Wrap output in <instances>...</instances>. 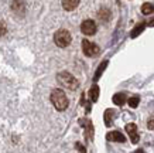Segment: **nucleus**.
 <instances>
[{
	"label": "nucleus",
	"instance_id": "f257e3e1",
	"mask_svg": "<svg viewBox=\"0 0 154 153\" xmlns=\"http://www.w3.org/2000/svg\"><path fill=\"white\" fill-rule=\"evenodd\" d=\"M51 102H52V105L55 107V109H58V111H65L66 108H68V104H69L65 92L58 88L54 89L51 92Z\"/></svg>",
	"mask_w": 154,
	"mask_h": 153
},
{
	"label": "nucleus",
	"instance_id": "f03ea898",
	"mask_svg": "<svg viewBox=\"0 0 154 153\" xmlns=\"http://www.w3.org/2000/svg\"><path fill=\"white\" fill-rule=\"evenodd\" d=\"M57 79H58V82H60L62 87H65V88L71 89V91H75V89L79 87L78 79L75 78L74 75H71L69 72H66V71L60 72V74L57 75Z\"/></svg>",
	"mask_w": 154,
	"mask_h": 153
},
{
	"label": "nucleus",
	"instance_id": "7ed1b4c3",
	"mask_svg": "<svg viewBox=\"0 0 154 153\" xmlns=\"http://www.w3.org/2000/svg\"><path fill=\"white\" fill-rule=\"evenodd\" d=\"M71 40H72V37H71V34L68 30H58V31L54 34V43H55L58 47H61V48H65V47L69 46Z\"/></svg>",
	"mask_w": 154,
	"mask_h": 153
},
{
	"label": "nucleus",
	"instance_id": "20e7f679",
	"mask_svg": "<svg viewBox=\"0 0 154 153\" xmlns=\"http://www.w3.org/2000/svg\"><path fill=\"white\" fill-rule=\"evenodd\" d=\"M82 51L86 57H95L99 54V47L94 43H91L89 40H82Z\"/></svg>",
	"mask_w": 154,
	"mask_h": 153
},
{
	"label": "nucleus",
	"instance_id": "39448f33",
	"mask_svg": "<svg viewBox=\"0 0 154 153\" xmlns=\"http://www.w3.org/2000/svg\"><path fill=\"white\" fill-rule=\"evenodd\" d=\"M81 31L84 33L85 36H94L96 33V23L94 20H85L84 23L81 24Z\"/></svg>",
	"mask_w": 154,
	"mask_h": 153
},
{
	"label": "nucleus",
	"instance_id": "423d86ee",
	"mask_svg": "<svg viewBox=\"0 0 154 153\" xmlns=\"http://www.w3.org/2000/svg\"><path fill=\"white\" fill-rule=\"evenodd\" d=\"M106 139L110 140V142H120V143H123V142H126V136L122 132H119V130H113V132H109L106 135Z\"/></svg>",
	"mask_w": 154,
	"mask_h": 153
},
{
	"label": "nucleus",
	"instance_id": "0eeeda50",
	"mask_svg": "<svg viewBox=\"0 0 154 153\" xmlns=\"http://www.w3.org/2000/svg\"><path fill=\"white\" fill-rule=\"evenodd\" d=\"M126 132L130 136L131 143H137L139 142V133H137V126L134 123H127L126 125Z\"/></svg>",
	"mask_w": 154,
	"mask_h": 153
},
{
	"label": "nucleus",
	"instance_id": "6e6552de",
	"mask_svg": "<svg viewBox=\"0 0 154 153\" xmlns=\"http://www.w3.org/2000/svg\"><path fill=\"white\" fill-rule=\"evenodd\" d=\"M79 5V0H62V7L66 10V11H72L78 7Z\"/></svg>",
	"mask_w": 154,
	"mask_h": 153
},
{
	"label": "nucleus",
	"instance_id": "1a4fd4ad",
	"mask_svg": "<svg viewBox=\"0 0 154 153\" xmlns=\"http://www.w3.org/2000/svg\"><path fill=\"white\" fill-rule=\"evenodd\" d=\"M79 123H81L82 126H84L85 129H86L88 138L91 139V138H92V133H94V128H92V123H91V121H88V119H81Z\"/></svg>",
	"mask_w": 154,
	"mask_h": 153
},
{
	"label": "nucleus",
	"instance_id": "9d476101",
	"mask_svg": "<svg viewBox=\"0 0 154 153\" xmlns=\"http://www.w3.org/2000/svg\"><path fill=\"white\" fill-rule=\"evenodd\" d=\"M88 95H89V99H91L92 102L98 101V98H99V87H98V85H94L92 88L89 89Z\"/></svg>",
	"mask_w": 154,
	"mask_h": 153
},
{
	"label": "nucleus",
	"instance_id": "9b49d317",
	"mask_svg": "<svg viewBox=\"0 0 154 153\" xmlns=\"http://www.w3.org/2000/svg\"><path fill=\"white\" fill-rule=\"evenodd\" d=\"M113 102H115L116 105H119V107H122V105L126 102V95L122 92L115 94V95H113Z\"/></svg>",
	"mask_w": 154,
	"mask_h": 153
},
{
	"label": "nucleus",
	"instance_id": "f8f14e48",
	"mask_svg": "<svg viewBox=\"0 0 154 153\" xmlns=\"http://www.w3.org/2000/svg\"><path fill=\"white\" fill-rule=\"evenodd\" d=\"M144 27H146V24L144 23H140V24H137L133 30H131V33H130V36H131V38H136L139 34H141L143 33V30H144Z\"/></svg>",
	"mask_w": 154,
	"mask_h": 153
},
{
	"label": "nucleus",
	"instance_id": "ddd939ff",
	"mask_svg": "<svg viewBox=\"0 0 154 153\" xmlns=\"http://www.w3.org/2000/svg\"><path fill=\"white\" fill-rule=\"evenodd\" d=\"M113 116H115V111H113V109H106V112H105V125L106 126L112 125Z\"/></svg>",
	"mask_w": 154,
	"mask_h": 153
},
{
	"label": "nucleus",
	"instance_id": "4468645a",
	"mask_svg": "<svg viewBox=\"0 0 154 153\" xmlns=\"http://www.w3.org/2000/svg\"><path fill=\"white\" fill-rule=\"evenodd\" d=\"M107 64H109L107 61H103L102 64L99 65V68H98V70H96V72H95V77H94V79H95V81H98V79L100 78V75H102V72H103V71H105V70H106Z\"/></svg>",
	"mask_w": 154,
	"mask_h": 153
},
{
	"label": "nucleus",
	"instance_id": "2eb2a0df",
	"mask_svg": "<svg viewBox=\"0 0 154 153\" xmlns=\"http://www.w3.org/2000/svg\"><path fill=\"white\" fill-rule=\"evenodd\" d=\"M154 11V6L151 3H144L141 6V13L143 14H151Z\"/></svg>",
	"mask_w": 154,
	"mask_h": 153
},
{
	"label": "nucleus",
	"instance_id": "dca6fc26",
	"mask_svg": "<svg viewBox=\"0 0 154 153\" xmlns=\"http://www.w3.org/2000/svg\"><path fill=\"white\" fill-rule=\"evenodd\" d=\"M109 17H110V11L109 10H106V9H102L100 11H99V19L100 20H109Z\"/></svg>",
	"mask_w": 154,
	"mask_h": 153
},
{
	"label": "nucleus",
	"instance_id": "f3484780",
	"mask_svg": "<svg viewBox=\"0 0 154 153\" xmlns=\"http://www.w3.org/2000/svg\"><path fill=\"white\" fill-rule=\"evenodd\" d=\"M139 102H140V98L137 97V95H134V97L129 98V105H130L131 108H136L137 105H139Z\"/></svg>",
	"mask_w": 154,
	"mask_h": 153
},
{
	"label": "nucleus",
	"instance_id": "a211bd4d",
	"mask_svg": "<svg viewBox=\"0 0 154 153\" xmlns=\"http://www.w3.org/2000/svg\"><path fill=\"white\" fill-rule=\"evenodd\" d=\"M6 33H7V27H6V24L0 21V36H5Z\"/></svg>",
	"mask_w": 154,
	"mask_h": 153
},
{
	"label": "nucleus",
	"instance_id": "6ab92c4d",
	"mask_svg": "<svg viewBox=\"0 0 154 153\" xmlns=\"http://www.w3.org/2000/svg\"><path fill=\"white\" fill-rule=\"evenodd\" d=\"M75 146H76V149H78V150H79L81 153H86V150H85V148H84V146H82V145H81V143H76V145H75Z\"/></svg>",
	"mask_w": 154,
	"mask_h": 153
},
{
	"label": "nucleus",
	"instance_id": "aec40b11",
	"mask_svg": "<svg viewBox=\"0 0 154 153\" xmlns=\"http://www.w3.org/2000/svg\"><path fill=\"white\" fill-rule=\"evenodd\" d=\"M147 126H149V129H154V119H150Z\"/></svg>",
	"mask_w": 154,
	"mask_h": 153
},
{
	"label": "nucleus",
	"instance_id": "412c9836",
	"mask_svg": "<svg viewBox=\"0 0 154 153\" xmlns=\"http://www.w3.org/2000/svg\"><path fill=\"white\" fill-rule=\"evenodd\" d=\"M149 26H150V27H154V19H153V20H150V23H149Z\"/></svg>",
	"mask_w": 154,
	"mask_h": 153
},
{
	"label": "nucleus",
	"instance_id": "4be33fe9",
	"mask_svg": "<svg viewBox=\"0 0 154 153\" xmlns=\"http://www.w3.org/2000/svg\"><path fill=\"white\" fill-rule=\"evenodd\" d=\"M134 153H146V152H144V150H141V149H139V150H136Z\"/></svg>",
	"mask_w": 154,
	"mask_h": 153
}]
</instances>
